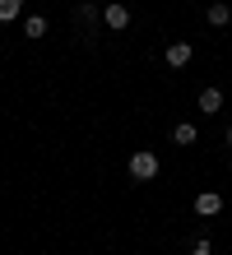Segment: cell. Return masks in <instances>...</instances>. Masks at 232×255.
<instances>
[{
  "label": "cell",
  "instance_id": "9",
  "mask_svg": "<svg viewBox=\"0 0 232 255\" xmlns=\"http://www.w3.org/2000/svg\"><path fill=\"white\" fill-rule=\"evenodd\" d=\"M23 14V0H0V23H14Z\"/></svg>",
  "mask_w": 232,
  "mask_h": 255
},
{
  "label": "cell",
  "instance_id": "1",
  "mask_svg": "<svg viewBox=\"0 0 232 255\" xmlns=\"http://www.w3.org/2000/svg\"><path fill=\"white\" fill-rule=\"evenodd\" d=\"M126 167H130V181H153L163 162H158V153H153V148H135Z\"/></svg>",
  "mask_w": 232,
  "mask_h": 255
},
{
  "label": "cell",
  "instance_id": "4",
  "mask_svg": "<svg viewBox=\"0 0 232 255\" xmlns=\"http://www.w3.org/2000/svg\"><path fill=\"white\" fill-rule=\"evenodd\" d=\"M167 70H186V65H191V56H195V47H191V42H167Z\"/></svg>",
  "mask_w": 232,
  "mask_h": 255
},
{
  "label": "cell",
  "instance_id": "7",
  "mask_svg": "<svg viewBox=\"0 0 232 255\" xmlns=\"http://www.w3.org/2000/svg\"><path fill=\"white\" fill-rule=\"evenodd\" d=\"M195 139H200V134H195V126H191V121H181V126L172 130V144H177V148H191Z\"/></svg>",
  "mask_w": 232,
  "mask_h": 255
},
{
  "label": "cell",
  "instance_id": "12",
  "mask_svg": "<svg viewBox=\"0 0 232 255\" xmlns=\"http://www.w3.org/2000/svg\"><path fill=\"white\" fill-rule=\"evenodd\" d=\"M223 139H228V148H232V126H228V134H223Z\"/></svg>",
  "mask_w": 232,
  "mask_h": 255
},
{
  "label": "cell",
  "instance_id": "5",
  "mask_svg": "<svg viewBox=\"0 0 232 255\" xmlns=\"http://www.w3.org/2000/svg\"><path fill=\"white\" fill-rule=\"evenodd\" d=\"M195 107L205 112V116H214V112L223 107V88H214V84H209V88H200V98H195Z\"/></svg>",
  "mask_w": 232,
  "mask_h": 255
},
{
  "label": "cell",
  "instance_id": "2",
  "mask_svg": "<svg viewBox=\"0 0 232 255\" xmlns=\"http://www.w3.org/2000/svg\"><path fill=\"white\" fill-rule=\"evenodd\" d=\"M102 23L112 28V33L130 28V5H126V0H107V5H102Z\"/></svg>",
  "mask_w": 232,
  "mask_h": 255
},
{
  "label": "cell",
  "instance_id": "6",
  "mask_svg": "<svg viewBox=\"0 0 232 255\" xmlns=\"http://www.w3.org/2000/svg\"><path fill=\"white\" fill-rule=\"evenodd\" d=\"M205 19H209V28H228L232 23V9L223 5V0H209V5H205Z\"/></svg>",
  "mask_w": 232,
  "mask_h": 255
},
{
  "label": "cell",
  "instance_id": "10",
  "mask_svg": "<svg viewBox=\"0 0 232 255\" xmlns=\"http://www.w3.org/2000/svg\"><path fill=\"white\" fill-rule=\"evenodd\" d=\"M93 19H98V14H93V5H88V0H79V5H74V23H79V28H88Z\"/></svg>",
  "mask_w": 232,
  "mask_h": 255
},
{
  "label": "cell",
  "instance_id": "3",
  "mask_svg": "<svg viewBox=\"0 0 232 255\" xmlns=\"http://www.w3.org/2000/svg\"><path fill=\"white\" fill-rule=\"evenodd\" d=\"M195 214H200V218H219V214H223V195H219V190H200V195H195Z\"/></svg>",
  "mask_w": 232,
  "mask_h": 255
},
{
  "label": "cell",
  "instance_id": "11",
  "mask_svg": "<svg viewBox=\"0 0 232 255\" xmlns=\"http://www.w3.org/2000/svg\"><path fill=\"white\" fill-rule=\"evenodd\" d=\"M186 255H214V246H209V237H200V242H195L191 251H186Z\"/></svg>",
  "mask_w": 232,
  "mask_h": 255
},
{
  "label": "cell",
  "instance_id": "8",
  "mask_svg": "<svg viewBox=\"0 0 232 255\" xmlns=\"http://www.w3.org/2000/svg\"><path fill=\"white\" fill-rule=\"evenodd\" d=\"M23 37H46V19L42 14H28L23 19Z\"/></svg>",
  "mask_w": 232,
  "mask_h": 255
}]
</instances>
